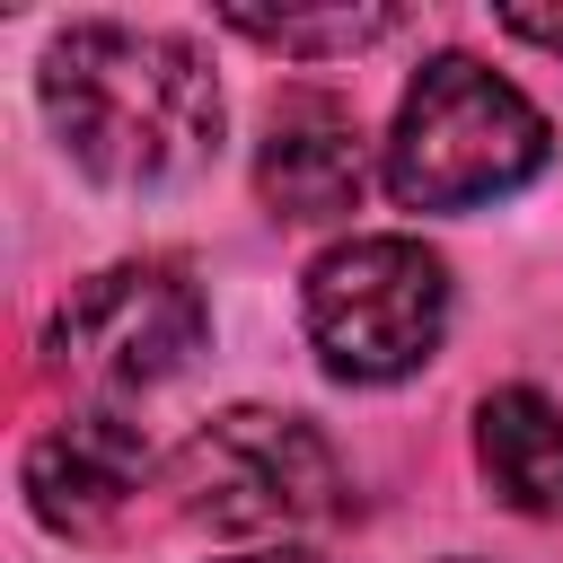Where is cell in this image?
Listing matches in <instances>:
<instances>
[{"instance_id": "cell-11", "label": "cell", "mask_w": 563, "mask_h": 563, "mask_svg": "<svg viewBox=\"0 0 563 563\" xmlns=\"http://www.w3.org/2000/svg\"><path fill=\"white\" fill-rule=\"evenodd\" d=\"M229 563H317V554H282V545H273V554H229Z\"/></svg>"}, {"instance_id": "cell-9", "label": "cell", "mask_w": 563, "mask_h": 563, "mask_svg": "<svg viewBox=\"0 0 563 563\" xmlns=\"http://www.w3.org/2000/svg\"><path fill=\"white\" fill-rule=\"evenodd\" d=\"M229 35L246 44H273V53H361L378 35H396V9H325V18H264V9H220Z\"/></svg>"}, {"instance_id": "cell-8", "label": "cell", "mask_w": 563, "mask_h": 563, "mask_svg": "<svg viewBox=\"0 0 563 563\" xmlns=\"http://www.w3.org/2000/svg\"><path fill=\"white\" fill-rule=\"evenodd\" d=\"M475 457L493 493L528 519H563V405L537 387H493L475 405Z\"/></svg>"}, {"instance_id": "cell-7", "label": "cell", "mask_w": 563, "mask_h": 563, "mask_svg": "<svg viewBox=\"0 0 563 563\" xmlns=\"http://www.w3.org/2000/svg\"><path fill=\"white\" fill-rule=\"evenodd\" d=\"M150 475V440L141 422H123L114 405H79L70 422H53L35 449H26V501L44 528L62 537H97Z\"/></svg>"}, {"instance_id": "cell-2", "label": "cell", "mask_w": 563, "mask_h": 563, "mask_svg": "<svg viewBox=\"0 0 563 563\" xmlns=\"http://www.w3.org/2000/svg\"><path fill=\"white\" fill-rule=\"evenodd\" d=\"M545 158H554L545 114L475 53H440L413 70L378 176L405 211H475L493 194H519Z\"/></svg>"}, {"instance_id": "cell-4", "label": "cell", "mask_w": 563, "mask_h": 563, "mask_svg": "<svg viewBox=\"0 0 563 563\" xmlns=\"http://www.w3.org/2000/svg\"><path fill=\"white\" fill-rule=\"evenodd\" d=\"M167 484H176L185 519L229 528V537H290V528H325L343 510V466H334L325 431L299 413H273V405L211 413L176 449Z\"/></svg>"}, {"instance_id": "cell-6", "label": "cell", "mask_w": 563, "mask_h": 563, "mask_svg": "<svg viewBox=\"0 0 563 563\" xmlns=\"http://www.w3.org/2000/svg\"><path fill=\"white\" fill-rule=\"evenodd\" d=\"M361 185H369V158H361V123L343 97L325 88H290L273 114H264V141H255V194L273 220H352L361 211Z\"/></svg>"}, {"instance_id": "cell-12", "label": "cell", "mask_w": 563, "mask_h": 563, "mask_svg": "<svg viewBox=\"0 0 563 563\" xmlns=\"http://www.w3.org/2000/svg\"><path fill=\"white\" fill-rule=\"evenodd\" d=\"M457 563H466V554H457Z\"/></svg>"}, {"instance_id": "cell-3", "label": "cell", "mask_w": 563, "mask_h": 563, "mask_svg": "<svg viewBox=\"0 0 563 563\" xmlns=\"http://www.w3.org/2000/svg\"><path fill=\"white\" fill-rule=\"evenodd\" d=\"M308 343L343 387H396L413 378L449 334V264L422 238H343L308 264L299 290Z\"/></svg>"}, {"instance_id": "cell-1", "label": "cell", "mask_w": 563, "mask_h": 563, "mask_svg": "<svg viewBox=\"0 0 563 563\" xmlns=\"http://www.w3.org/2000/svg\"><path fill=\"white\" fill-rule=\"evenodd\" d=\"M35 97H44V123L70 150V167H88L114 194L185 185L220 150V79L185 35H158V26L88 18V26L53 35Z\"/></svg>"}, {"instance_id": "cell-10", "label": "cell", "mask_w": 563, "mask_h": 563, "mask_svg": "<svg viewBox=\"0 0 563 563\" xmlns=\"http://www.w3.org/2000/svg\"><path fill=\"white\" fill-rule=\"evenodd\" d=\"M501 35H519L537 53H563V9H501Z\"/></svg>"}, {"instance_id": "cell-5", "label": "cell", "mask_w": 563, "mask_h": 563, "mask_svg": "<svg viewBox=\"0 0 563 563\" xmlns=\"http://www.w3.org/2000/svg\"><path fill=\"white\" fill-rule=\"evenodd\" d=\"M211 334V308L194 290V273L176 264H106L88 273L53 325H44V361L62 378H79L88 396H141L167 387Z\"/></svg>"}]
</instances>
